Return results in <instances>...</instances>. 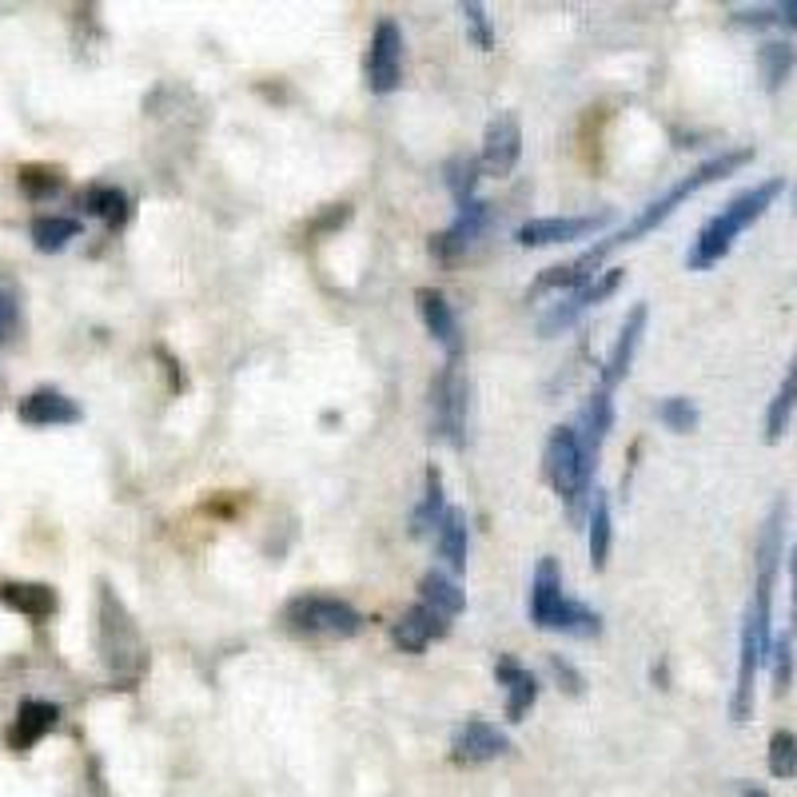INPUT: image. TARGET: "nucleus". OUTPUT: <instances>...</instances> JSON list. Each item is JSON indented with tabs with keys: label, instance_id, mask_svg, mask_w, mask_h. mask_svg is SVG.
Segmentation results:
<instances>
[{
	"label": "nucleus",
	"instance_id": "nucleus-1",
	"mask_svg": "<svg viewBox=\"0 0 797 797\" xmlns=\"http://www.w3.org/2000/svg\"><path fill=\"white\" fill-rule=\"evenodd\" d=\"M754 160V148H734V152H722V156H710L706 164H698V168L690 172V176H683L678 184H670V188L662 192L658 199H651L646 208L634 216V220L626 223V228H619L614 236H607L602 243H594L590 252L575 255L570 263H558V268H546L543 275L535 280V287L531 292H575V287L590 284L598 275V268H602V260H607L614 248H626V243H638L642 236H651L654 228H662V223L670 220L674 211L683 208L686 199L698 196L702 188H710V184H718V179L734 176L738 168H745Z\"/></svg>",
	"mask_w": 797,
	"mask_h": 797
},
{
	"label": "nucleus",
	"instance_id": "nucleus-2",
	"mask_svg": "<svg viewBox=\"0 0 797 797\" xmlns=\"http://www.w3.org/2000/svg\"><path fill=\"white\" fill-rule=\"evenodd\" d=\"M96 651L120 690H137V683L148 674V642L132 610L124 607V598L105 578L96 582Z\"/></svg>",
	"mask_w": 797,
	"mask_h": 797
},
{
	"label": "nucleus",
	"instance_id": "nucleus-3",
	"mask_svg": "<svg viewBox=\"0 0 797 797\" xmlns=\"http://www.w3.org/2000/svg\"><path fill=\"white\" fill-rule=\"evenodd\" d=\"M782 192H786V179L782 176H769L762 179V184H754V188L738 192L713 220L702 223L698 240H694L690 252H686V268H690V272H706L713 263H722L725 255H730V248L738 243V236H742L745 228H754V223L774 208V199L782 196Z\"/></svg>",
	"mask_w": 797,
	"mask_h": 797
},
{
	"label": "nucleus",
	"instance_id": "nucleus-4",
	"mask_svg": "<svg viewBox=\"0 0 797 797\" xmlns=\"http://www.w3.org/2000/svg\"><path fill=\"white\" fill-rule=\"evenodd\" d=\"M590 474H594V459L587 455L582 439L575 427H555L546 439V479L555 487V494L567 503L570 518L582 514L590 503Z\"/></svg>",
	"mask_w": 797,
	"mask_h": 797
},
{
	"label": "nucleus",
	"instance_id": "nucleus-5",
	"mask_svg": "<svg viewBox=\"0 0 797 797\" xmlns=\"http://www.w3.org/2000/svg\"><path fill=\"white\" fill-rule=\"evenodd\" d=\"M284 622L312 638H356L363 630V614L336 594H295L284 607Z\"/></svg>",
	"mask_w": 797,
	"mask_h": 797
},
{
	"label": "nucleus",
	"instance_id": "nucleus-6",
	"mask_svg": "<svg viewBox=\"0 0 797 797\" xmlns=\"http://www.w3.org/2000/svg\"><path fill=\"white\" fill-rule=\"evenodd\" d=\"M430 430L451 443V447H462V430H467V379L459 375V363H447L439 375L430 379Z\"/></svg>",
	"mask_w": 797,
	"mask_h": 797
},
{
	"label": "nucleus",
	"instance_id": "nucleus-7",
	"mask_svg": "<svg viewBox=\"0 0 797 797\" xmlns=\"http://www.w3.org/2000/svg\"><path fill=\"white\" fill-rule=\"evenodd\" d=\"M403 85V29L395 21H379L368 44V88L387 96Z\"/></svg>",
	"mask_w": 797,
	"mask_h": 797
},
{
	"label": "nucleus",
	"instance_id": "nucleus-8",
	"mask_svg": "<svg viewBox=\"0 0 797 797\" xmlns=\"http://www.w3.org/2000/svg\"><path fill=\"white\" fill-rule=\"evenodd\" d=\"M622 280H626V272H622V268H607V272L594 275L590 284H582V287H575V292H567V299H558V304L543 315L538 331H543V336H558V331H567V327L575 324L578 315L590 312L594 304H602V299H610V295L619 292Z\"/></svg>",
	"mask_w": 797,
	"mask_h": 797
},
{
	"label": "nucleus",
	"instance_id": "nucleus-9",
	"mask_svg": "<svg viewBox=\"0 0 797 797\" xmlns=\"http://www.w3.org/2000/svg\"><path fill=\"white\" fill-rule=\"evenodd\" d=\"M614 211H590V216H543V220H526L514 231V240L523 248H555V243L587 240L598 228H607Z\"/></svg>",
	"mask_w": 797,
	"mask_h": 797
},
{
	"label": "nucleus",
	"instance_id": "nucleus-10",
	"mask_svg": "<svg viewBox=\"0 0 797 797\" xmlns=\"http://www.w3.org/2000/svg\"><path fill=\"white\" fill-rule=\"evenodd\" d=\"M523 156V124H518V116L514 112H499L487 124L483 132V152H479V168L487 176H511L514 164Z\"/></svg>",
	"mask_w": 797,
	"mask_h": 797
},
{
	"label": "nucleus",
	"instance_id": "nucleus-11",
	"mask_svg": "<svg viewBox=\"0 0 797 797\" xmlns=\"http://www.w3.org/2000/svg\"><path fill=\"white\" fill-rule=\"evenodd\" d=\"M506 750H511L506 734L499 725L487 722V718H467L451 734V757L459 766H483V762H494Z\"/></svg>",
	"mask_w": 797,
	"mask_h": 797
},
{
	"label": "nucleus",
	"instance_id": "nucleus-12",
	"mask_svg": "<svg viewBox=\"0 0 797 797\" xmlns=\"http://www.w3.org/2000/svg\"><path fill=\"white\" fill-rule=\"evenodd\" d=\"M451 619H443L439 610H430L427 602H415V607L403 610V619L391 626V642H395L403 654H423L430 642L447 638Z\"/></svg>",
	"mask_w": 797,
	"mask_h": 797
},
{
	"label": "nucleus",
	"instance_id": "nucleus-13",
	"mask_svg": "<svg viewBox=\"0 0 797 797\" xmlns=\"http://www.w3.org/2000/svg\"><path fill=\"white\" fill-rule=\"evenodd\" d=\"M415 299H419V315H423V324H427V331L435 336V343L447 351V363H459V356H462V327H459V315H455V307L447 304V295L435 292V287H419V292H415Z\"/></svg>",
	"mask_w": 797,
	"mask_h": 797
},
{
	"label": "nucleus",
	"instance_id": "nucleus-14",
	"mask_svg": "<svg viewBox=\"0 0 797 797\" xmlns=\"http://www.w3.org/2000/svg\"><path fill=\"white\" fill-rule=\"evenodd\" d=\"M487 220H491V208H487L483 199H471V204H462L459 216L447 231H439L435 240H430V255L435 260H459L467 248H471L479 236H483Z\"/></svg>",
	"mask_w": 797,
	"mask_h": 797
},
{
	"label": "nucleus",
	"instance_id": "nucleus-15",
	"mask_svg": "<svg viewBox=\"0 0 797 797\" xmlns=\"http://www.w3.org/2000/svg\"><path fill=\"white\" fill-rule=\"evenodd\" d=\"M563 607H567L563 570H558L555 558H538L535 578H531V622H535L538 630H555Z\"/></svg>",
	"mask_w": 797,
	"mask_h": 797
},
{
	"label": "nucleus",
	"instance_id": "nucleus-16",
	"mask_svg": "<svg viewBox=\"0 0 797 797\" xmlns=\"http://www.w3.org/2000/svg\"><path fill=\"white\" fill-rule=\"evenodd\" d=\"M17 415H21V423H29V427H68V423L85 419V411L76 407V398H68L56 387H41L32 391V395H24L21 403H17Z\"/></svg>",
	"mask_w": 797,
	"mask_h": 797
},
{
	"label": "nucleus",
	"instance_id": "nucleus-17",
	"mask_svg": "<svg viewBox=\"0 0 797 797\" xmlns=\"http://www.w3.org/2000/svg\"><path fill=\"white\" fill-rule=\"evenodd\" d=\"M56 722H61V706H56V702H41V698H29V702H21L17 718H12L9 738H4V742H9L12 754H29L32 745L41 742V738L53 734Z\"/></svg>",
	"mask_w": 797,
	"mask_h": 797
},
{
	"label": "nucleus",
	"instance_id": "nucleus-18",
	"mask_svg": "<svg viewBox=\"0 0 797 797\" xmlns=\"http://www.w3.org/2000/svg\"><path fill=\"white\" fill-rule=\"evenodd\" d=\"M646 319H651V307L646 304H634L630 315L622 319V331L614 339V351H610L607 368H602V391H614L626 379L630 363H634V351H638L642 336H646Z\"/></svg>",
	"mask_w": 797,
	"mask_h": 797
},
{
	"label": "nucleus",
	"instance_id": "nucleus-19",
	"mask_svg": "<svg viewBox=\"0 0 797 797\" xmlns=\"http://www.w3.org/2000/svg\"><path fill=\"white\" fill-rule=\"evenodd\" d=\"M494 678H499V686L506 690V722H523L526 713H531V706L538 702L535 674L523 670L511 654H499V662H494Z\"/></svg>",
	"mask_w": 797,
	"mask_h": 797
},
{
	"label": "nucleus",
	"instance_id": "nucleus-20",
	"mask_svg": "<svg viewBox=\"0 0 797 797\" xmlns=\"http://www.w3.org/2000/svg\"><path fill=\"white\" fill-rule=\"evenodd\" d=\"M0 607L12 610V614H24L32 622H44L56 614L61 598L44 582H0Z\"/></svg>",
	"mask_w": 797,
	"mask_h": 797
},
{
	"label": "nucleus",
	"instance_id": "nucleus-21",
	"mask_svg": "<svg viewBox=\"0 0 797 797\" xmlns=\"http://www.w3.org/2000/svg\"><path fill=\"white\" fill-rule=\"evenodd\" d=\"M610 427H614V398H610V391L598 387L594 395L587 398V407H582V415H578V427H575L590 459H598V451H602V443H607Z\"/></svg>",
	"mask_w": 797,
	"mask_h": 797
},
{
	"label": "nucleus",
	"instance_id": "nucleus-22",
	"mask_svg": "<svg viewBox=\"0 0 797 797\" xmlns=\"http://www.w3.org/2000/svg\"><path fill=\"white\" fill-rule=\"evenodd\" d=\"M467 543H471L467 514H462L459 506H447L443 518H439V526H435V550H439V558L455 570V575L467 570Z\"/></svg>",
	"mask_w": 797,
	"mask_h": 797
},
{
	"label": "nucleus",
	"instance_id": "nucleus-23",
	"mask_svg": "<svg viewBox=\"0 0 797 797\" xmlns=\"http://www.w3.org/2000/svg\"><path fill=\"white\" fill-rule=\"evenodd\" d=\"M80 208H85L88 216H96V220H105L112 231L132 220V199L116 188V184H92V188H85Z\"/></svg>",
	"mask_w": 797,
	"mask_h": 797
},
{
	"label": "nucleus",
	"instance_id": "nucleus-24",
	"mask_svg": "<svg viewBox=\"0 0 797 797\" xmlns=\"http://www.w3.org/2000/svg\"><path fill=\"white\" fill-rule=\"evenodd\" d=\"M797 411V356L789 359L786 375L777 383L774 398H769L766 407V443H782V435L789 430V419H794Z\"/></svg>",
	"mask_w": 797,
	"mask_h": 797
},
{
	"label": "nucleus",
	"instance_id": "nucleus-25",
	"mask_svg": "<svg viewBox=\"0 0 797 797\" xmlns=\"http://www.w3.org/2000/svg\"><path fill=\"white\" fill-rule=\"evenodd\" d=\"M419 602H427L430 610H439L443 619H455V614L467 610V594H462V587L455 582V578L443 575V570H427V575L419 578Z\"/></svg>",
	"mask_w": 797,
	"mask_h": 797
},
{
	"label": "nucleus",
	"instance_id": "nucleus-26",
	"mask_svg": "<svg viewBox=\"0 0 797 797\" xmlns=\"http://www.w3.org/2000/svg\"><path fill=\"white\" fill-rule=\"evenodd\" d=\"M587 526H590V567H594V570H607L610 538H614V523H610V499H607V491H594V494H590Z\"/></svg>",
	"mask_w": 797,
	"mask_h": 797
},
{
	"label": "nucleus",
	"instance_id": "nucleus-27",
	"mask_svg": "<svg viewBox=\"0 0 797 797\" xmlns=\"http://www.w3.org/2000/svg\"><path fill=\"white\" fill-rule=\"evenodd\" d=\"M443 511H447V499H443V471L439 467H427V479H423V499L411 514V535L423 538V535H435V526H439Z\"/></svg>",
	"mask_w": 797,
	"mask_h": 797
},
{
	"label": "nucleus",
	"instance_id": "nucleus-28",
	"mask_svg": "<svg viewBox=\"0 0 797 797\" xmlns=\"http://www.w3.org/2000/svg\"><path fill=\"white\" fill-rule=\"evenodd\" d=\"M29 231L36 252H61V248H68V240L80 236V220H73V216H36Z\"/></svg>",
	"mask_w": 797,
	"mask_h": 797
},
{
	"label": "nucleus",
	"instance_id": "nucleus-29",
	"mask_svg": "<svg viewBox=\"0 0 797 797\" xmlns=\"http://www.w3.org/2000/svg\"><path fill=\"white\" fill-rule=\"evenodd\" d=\"M17 184H21V192L29 199H53L64 192V172L53 168V164H24L21 172H17Z\"/></svg>",
	"mask_w": 797,
	"mask_h": 797
},
{
	"label": "nucleus",
	"instance_id": "nucleus-30",
	"mask_svg": "<svg viewBox=\"0 0 797 797\" xmlns=\"http://www.w3.org/2000/svg\"><path fill=\"white\" fill-rule=\"evenodd\" d=\"M794 61H797V53L789 48L786 41L762 44V53H757V64H762V85H766L769 92H777V88L786 85V76L794 73Z\"/></svg>",
	"mask_w": 797,
	"mask_h": 797
},
{
	"label": "nucleus",
	"instance_id": "nucleus-31",
	"mask_svg": "<svg viewBox=\"0 0 797 797\" xmlns=\"http://www.w3.org/2000/svg\"><path fill=\"white\" fill-rule=\"evenodd\" d=\"M479 160H471V156H455V160H447V168H443V179H447V188H451V196H455V204H471L474 199V188H479Z\"/></svg>",
	"mask_w": 797,
	"mask_h": 797
},
{
	"label": "nucleus",
	"instance_id": "nucleus-32",
	"mask_svg": "<svg viewBox=\"0 0 797 797\" xmlns=\"http://www.w3.org/2000/svg\"><path fill=\"white\" fill-rule=\"evenodd\" d=\"M698 407H694V398H686V395H670V398H662L658 403V423L666 430H674V435H690L694 427H698Z\"/></svg>",
	"mask_w": 797,
	"mask_h": 797
},
{
	"label": "nucleus",
	"instance_id": "nucleus-33",
	"mask_svg": "<svg viewBox=\"0 0 797 797\" xmlns=\"http://www.w3.org/2000/svg\"><path fill=\"white\" fill-rule=\"evenodd\" d=\"M555 630H563V634H575V638H594L598 630H602V619H598L590 607H582V602L567 598V607H563V614H558V626Z\"/></svg>",
	"mask_w": 797,
	"mask_h": 797
},
{
	"label": "nucleus",
	"instance_id": "nucleus-34",
	"mask_svg": "<svg viewBox=\"0 0 797 797\" xmlns=\"http://www.w3.org/2000/svg\"><path fill=\"white\" fill-rule=\"evenodd\" d=\"M766 762H769V774L774 777H797V734L777 730V734L769 738Z\"/></svg>",
	"mask_w": 797,
	"mask_h": 797
},
{
	"label": "nucleus",
	"instance_id": "nucleus-35",
	"mask_svg": "<svg viewBox=\"0 0 797 797\" xmlns=\"http://www.w3.org/2000/svg\"><path fill=\"white\" fill-rule=\"evenodd\" d=\"M769 662H774V690H777V698H782V694H789V683H794V634L774 638Z\"/></svg>",
	"mask_w": 797,
	"mask_h": 797
},
{
	"label": "nucleus",
	"instance_id": "nucleus-36",
	"mask_svg": "<svg viewBox=\"0 0 797 797\" xmlns=\"http://www.w3.org/2000/svg\"><path fill=\"white\" fill-rule=\"evenodd\" d=\"M459 12H462V21H467V29H471V41L483 48V53H491L494 48V29H491V17H487V9L483 4H459Z\"/></svg>",
	"mask_w": 797,
	"mask_h": 797
},
{
	"label": "nucleus",
	"instance_id": "nucleus-37",
	"mask_svg": "<svg viewBox=\"0 0 797 797\" xmlns=\"http://www.w3.org/2000/svg\"><path fill=\"white\" fill-rule=\"evenodd\" d=\"M550 674H555L558 683L567 686L570 694H582V686H587V683H582V674H578L567 658H558V654H550Z\"/></svg>",
	"mask_w": 797,
	"mask_h": 797
},
{
	"label": "nucleus",
	"instance_id": "nucleus-38",
	"mask_svg": "<svg viewBox=\"0 0 797 797\" xmlns=\"http://www.w3.org/2000/svg\"><path fill=\"white\" fill-rule=\"evenodd\" d=\"M738 24H750V29H769L777 24V9H754V12H738Z\"/></svg>",
	"mask_w": 797,
	"mask_h": 797
},
{
	"label": "nucleus",
	"instance_id": "nucleus-39",
	"mask_svg": "<svg viewBox=\"0 0 797 797\" xmlns=\"http://www.w3.org/2000/svg\"><path fill=\"white\" fill-rule=\"evenodd\" d=\"M12 324H17V304H12V295L0 287V339L9 336Z\"/></svg>",
	"mask_w": 797,
	"mask_h": 797
},
{
	"label": "nucleus",
	"instance_id": "nucleus-40",
	"mask_svg": "<svg viewBox=\"0 0 797 797\" xmlns=\"http://www.w3.org/2000/svg\"><path fill=\"white\" fill-rule=\"evenodd\" d=\"M347 220H351V208H347V204H336V208H331L324 220H319V228H315V231H336V228H343Z\"/></svg>",
	"mask_w": 797,
	"mask_h": 797
},
{
	"label": "nucleus",
	"instance_id": "nucleus-41",
	"mask_svg": "<svg viewBox=\"0 0 797 797\" xmlns=\"http://www.w3.org/2000/svg\"><path fill=\"white\" fill-rule=\"evenodd\" d=\"M160 359H164V363H168V375H172V391H184V387H188V379H184V371H179V363H176V359H172L168 351H160Z\"/></svg>",
	"mask_w": 797,
	"mask_h": 797
},
{
	"label": "nucleus",
	"instance_id": "nucleus-42",
	"mask_svg": "<svg viewBox=\"0 0 797 797\" xmlns=\"http://www.w3.org/2000/svg\"><path fill=\"white\" fill-rule=\"evenodd\" d=\"M777 24L797 29V0H789V4H782V9H777Z\"/></svg>",
	"mask_w": 797,
	"mask_h": 797
},
{
	"label": "nucleus",
	"instance_id": "nucleus-43",
	"mask_svg": "<svg viewBox=\"0 0 797 797\" xmlns=\"http://www.w3.org/2000/svg\"><path fill=\"white\" fill-rule=\"evenodd\" d=\"M789 575H794V610H789L794 630H789V634H797V546H794V555H789Z\"/></svg>",
	"mask_w": 797,
	"mask_h": 797
},
{
	"label": "nucleus",
	"instance_id": "nucleus-44",
	"mask_svg": "<svg viewBox=\"0 0 797 797\" xmlns=\"http://www.w3.org/2000/svg\"><path fill=\"white\" fill-rule=\"evenodd\" d=\"M742 797H769V794H766V789H757V786H745Z\"/></svg>",
	"mask_w": 797,
	"mask_h": 797
},
{
	"label": "nucleus",
	"instance_id": "nucleus-45",
	"mask_svg": "<svg viewBox=\"0 0 797 797\" xmlns=\"http://www.w3.org/2000/svg\"><path fill=\"white\" fill-rule=\"evenodd\" d=\"M794 211H797V192H794Z\"/></svg>",
	"mask_w": 797,
	"mask_h": 797
}]
</instances>
